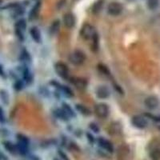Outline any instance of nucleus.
I'll list each match as a JSON object with an SVG mask.
<instances>
[{
	"mask_svg": "<svg viewBox=\"0 0 160 160\" xmlns=\"http://www.w3.org/2000/svg\"><path fill=\"white\" fill-rule=\"evenodd\" d=\"M70 61L74 65H81L86 60V55L82 51L76 50L72 52L70 55Z\"/></svg>",
	"mask_w": 160,
	"mask_h": 160,
	"instance_id": "1",
	"label": "nucleus"
},
{
	"mask_svg": "<svg viewBox=\"0 0 160 160\" xmlns=\"http://www.w3.org/2000/svg\"><path fill=\"white\" fill-rule=\"evenodd\" d=\"M96 34L95 28H93L91 24H85L81 29V36L84 39H91Z\"/></svg>",
	"mask_w": 160,
	"mask_h": 160,
	"instance_id": "2",
	"label": "nucleus"
},
{
	"mask_svg": "<svg viewBox=\"0 0 160 160\" xmlns=\"http://www.w3.org/2000/svg\"><path fill=\"white\" fill-rule=\"evenodd\" d=\"M95 114L99 118H107L109 115V108L105 103H98L95 106Z\"/></svg>",
	"mask_w": 160,
	"mask_h": 160,
	"instance_id": "3",
	"label": "nucleus"
},
{
	"mask_svg": "<svg viewBox=\"0 0 160 160\" xmlns=\"http://www.w3.org/2000/svg\"><path fill=\"white\" fill-rule=\"evenodd\" d=\"M122 9L123 8H122V4L117 2H113L108 5V12L109 15H112V16H117L122 13Z\"/></svg>",
	"mask_w": 160,
	"mask_h": 160,
	"instance_id": "4",
	"label": "nucleus"
},
{
	"mask_svg": "<svg viewBox=\"0 0 160 160\" xmlns=\"http://www.w3.org/2000/svg\"><path fill=\"white\" fill-rule=\"evenodd\" d=\"M55 70L57 75L62 78H67L69 74V70L68 67L63 62H57L55 66Z\"/></svg>",
	"mask_w": 160,
	"mask_h": 160,
	"instance_id": "5",
	"label": "nucleus"
},
{
	"mask_svg": "<svg viewBox=\"0 0 160 160\" xmlns=\"http://www.w3.org/2000/svg\"><path fill=\"white\" fill-rule=\"evenodd\" d=\"M132 124L137 128H144L148 126V121L141 115H135L132 118Z\"/></svg>",
	"mask_w": 160,
	"mask_h": 160,
	"instance_id": "6",
	"label": "nucleus"
},
{
	"mask_svg": "<svg viewBox=\"0 0 160 160\" xmlns=\"http://www.w3.org/2000/svg\"><path fill=\"white\" fill-rule=\"evenodd\" d=\"M27 28V22L24 19H19L15 24V31L20 39L23 38V32Z\"/></svg>",
	"mask_w": 160,
	"mask_h": 160,
	"instance_id": "7",
	"label": "nucleus"
},
{
	"mask_svg": "<svg viewBox=\"0 0 160 160\" xmlns=\"http://www.w3.org/2000/svg\"><path fill=\"white\" fill-rule=\"evenodd\" d=\"M144 103L148 109L154 110L158 108V105H159V100L156 96L151 95V96H149L146 98Z\"/></svg>",
	"mask_w": 160,
	"mask_h": 160,
	"instance_id": "8",
	"label": "nucleus"
},
{
	"mask_svg": "<svg viewBox=\"0 0 160 160\" xmlns=\"http://www.w3.org/2000/svg\"><path fill=\"white\" fill-rule=\"evenodd\" d=\"M111 95V91L109 88H107L106 86H101L96 90V95L99 98H108Z\"/></svg>",
	"mask_w": 160,
	"mask_h": 160,
	"instance_id": "9",
	"label": "nucleus"
},
{
	"mask_svg": "<svg viewBox=\"0 0 160 160\" xmlns=\"http://www.w3.org/2000/svg\"><path fill=\"white\" fill-rule=\"evenodd\" d=\"M63 22L65 26L68 28H72L75 24V16L71 13H68L64 15Z\"/></svg>",
	"mask_w": 160,
	"mask_h": 160,
	"instance_id": "10",
	"label": "nucleus"
},
{
	"mask_svg": "<svg viewBox=\"0 0 160 160\" xmlns=\"http://www.w3.org/2000/svg\"><path fill=\"white\" fill-rule=\"evenodd\" d=\"M98 144H99L101 147H102L103 149L107 150L108 151H109L110 153H112L114 151V147L111 144V142L110 141H108V139H105L103 138H99L98 139Z\"/></svg>",
	"mask_w": 160,
	"mask_h": 160,
	"instance_id": "11",
	"label": "nucleus"
},
{
	"mask_svg": "<svg viewBox=\"0 0 160 160\" xmlns=\"http://www.w3.org/2000/svg\"><path fill=\"white\" fill-rule=\"evenodd\" d=\"M30 34L31 37L36 42H39L41 41V33L40 31L36 28V27H33L30 30Z\"/></svg>",
	"mask_w": 160,
	"mask_h": 160,
	"instance_id": "12",
	"label": "nucleus"
},
{
	"mask_svg": "<svg viewBox=\"0 0 160 160\" xmlns=\"http://www.w3.org/2000/svg\"><path fill=\"white\" fill-rule=\"evenodd\" d=\"M3 146L5 149L8 152L11 153V154H15V153L18 152V151H17V146L12 143L11 142H10V141H5V142H3Z\"/></svg>",
	"mask_w": 160,
	"mask_h": 160,
	"instance_id": "13",
	"label": "nucleus"
},
{
	"mask_svg": "<svg viewBox=\"0 0 160 160\" xmlns=\"http://www.w3.org/2000/svg\"><path fill=\"white\" fill-rule=\"evenodd\" d=\"M55 114H56V115L58 117V118L63 120L69 119V118L71 117L69 114H68V113L63 108H62V109L57 110V111H55Z\"/></svg>",
	"mask_w": 160,
	"mask_h": 160,
	"instance_id": "14",
	"label": "nucleus"
},
{
	"mask_svg": "<svg viewBox=\"0 0 160 160\" xmlns=\"http://www.w3.org/2000/svg\"><path fill=\"white\" fill-rule=\"evenodd\" d=\"M74 84L76 86V88H78V89H84V88L87 87V82L85 80L82 79V78H75L74 79Z\"/></svg>",
	"mask_w": 160,
	"mask_h": 160,
	"instance_id": "15",
	"label": "nucleus"
},
{
	"mask_svg": "<svg viewBox=\"0 0 160 160\" xmlns=\"http://www.w3.org/2000/svg\"><path fill=\"white\" fill-rule=\"evenodd\" d=\"M150 157L151 160H160V149L155 148L153 149L150 153Z\"/></svg>",
	"mask_w": 160,
	"mask_h": 160,
	"instance_id": "16",
	"label": "nucleus"
},
{
	"mask_svg": "<svg viewBox=\"0 0 160 160\" xmlns=\"http://www.w3.org/2000/svg\"><path fill=\"white\" fill-rule=\"evenodd\" d=\"M39 8H40V2H38V3H36L35 5V7L32 8V10L31 11V13H30V18L31 19H32V18H35L37 15V14H38V11H39Z\"/></svg>",
	"mask_w": 160,
	"mask_h": 160,
	"instance_id": "17",
	"label": "nucleus"
},
{
	"mask_svg": "<svg viewBox=\"0 0 160 160\" xmlns=\"http://www.w3.org/2000/svg\"><path fill=\"white\" fill-rule=\"evenodd\" d=\"M0 98L2 100V102L5 104H8L9 102V95L8 93L4 90L0 91Z\"/></svg>",
	"mask_w": 160,
	"mask_h": 160,
	"instance_id": "18",
	"label": "nucleus"
},
{
	"mask_svg": "<svg viewBox=\"0 0 160 160\" xmlns=\"http://www.w3.org/2000/svg\"><path fill=\"white\" fill-rule=\"evenodd\" d=\"M76 109L79 111L81 114L85 115H90V111L88 108H86L85 106L80 105V104H77L76 105Z\"/></svg>",
	"mask_w": 160,
	"mask_h": 160,
	"instance_id": "19",
	"label": "nucleus"
},
{
	"mask_svg": "<svg viewBox=\"0 0 160 160\" xmlns=\"http://www.w3.org/2000/svg\"><path fill=\"white\" fill-rule=\"evenodd\" d=\"M159 5V0H148V6L151 10H155Z\"/></svg>",
	"mask_w": 160,
	"mask_h": 160,
	"instance_id": "20",
	"label": "nucleus"
},
{
	"mask_svg": "<svg viewBox=\"0 0 160 160\" xmlns=\"http://www.w3.org/2000/svg\"><path fill=\"white\" fill-rule=\"evenodd\" d=\"M59 28H60V22L58 21V20H55L51 27V32L52 33V34H55V33H57L58 31Z\"/></svg>",
	"mask_w": 160,
	"mask_h": 160,
	"instance_id": "21",
	"label": "nucleus"
},
{
	"mask_svg": "<svg viewBox=\"0 0 160 160\" xmlns=\"http://www.w3.org/2000/svg\"><path fill=\"white\" fill-rule=\"evenodd\" d=\"M18 143H21L22 145L28 146L29 145V139H28L25 135H18Z\"/></svg>",
	"mask_w": 160,
	"mask_h": 160,
	"instance_id": "22",
	"label": "nucleus"
},
{
	"mask_svg": "<svg viewBox=\"0 0 160 160\" xmlns=\"http://www.w3.org/2000/svg\"><path fill=\"white\" fill-rule=\"evenodd\" d=\"M92 40H93V46H92V48L94 51H97V49H98V35L97 34H95V35H94V37L92 38Z\"/></svg>",
	"mask_w": 160,
	"mask_h": 160,
	"instance_id": "23",
	"label": "nucleus"
},
{
	"mask_svg": "<svg viewBox=\"0 0 160 160\" xmlns=\"http://www.w3.org/2000/svg\"><path fill=\"white\" fill-rule=\"evenodd\" d=\"M102 0H99L98 2H95V4L94 5V8H93V11L94 12H98V11H100V9L102 8Z\"/></svg>",
	"mask_w": 160,
	"mask_h": 160,
	"instance_id": "24",
	"label": "nucleus"
},
{
	"mask_svg": "<svg viewBox=\"0 0 160 160\" xmlns=\"http://www.w3.org/2000/svg\"><path fill=\"white\" fill-rule=\"evenodd\" d=\"M23 78L28 82H31V74H30V72L28 71V70H25V71H23Z\"/></svg>",
	"mask_w": 160,
	"mask_h": 160,
	"instance_id": "25",
	"label": "nucleus"
},
{
	"mask_svg": "<svg viewBox=\"0 0 160 160\" xmlns=\"http://www.w3.org/2000/svg\"><path fill=\"white\" fill-rule=\"evenodd\" d=\"M90 128H91V130H92V131L95 133H98V131H99V128H98V126L97 125L96 123H94V122L90 123Z\"/></svg>",
	"mask_w": 160,
	"mask_h": 160,
	"instance_id": "26",
	"label": "nucleus"
},
{
	"mask_svg": "<svg viewBox=\"0 0 160 160\" xmlns=\"http://www.w3.org/2000/svg\"><path fill=\"white\" fill-rule=\"evenodd\" d=\"M63 109L65 110L70 115V116H73L74 115V113H73L72 109L69 107V105H67V104H64V107H63Z\"/></svg>",
	"mask_w": 160,
	"mask_h": 160,
	"instance_id": "27",
	"label": "nucleus"
},
{
	"mask_svg": "<svg viewBox=\"0 0 160 160\" xmlns=\"http://www.w3.org/2000/svg\"><path fill=\"white\" fill-rule=\"evenodd\" d=\"M5 114L2 110V108H0V122H5Z\"/></svg>",
	"mask_w": 160,
	"mask_h": 160,
	"instance_id": "28",
	"label": "nucleus"
},
{
	"mask_svg": "<svg viewBox=\"0 0 160 160\" xmlns=\"http://www.w3.org/2000/svg\"><path fill=\"white\" fill-rule=\"evenodd\" d=\"M99 69L102 71V72H103L105 75H109V71H108L107 67L103 65H99Z\"/></svg>",
	"mask_w": 160,
	"mask_h": 160,
	"instance_id": "29",
	"label": "nucleus"
},
{
	"mask_svg": "<svg viewBox=\"0 0 160 160\" xmlns=\"http://www.w3.org/2000/svg\"><path fill=\"white\" fill-rule=\"evenodd\" d=\"M58 155H60V156L62 157V158L63 160H69V158H68V156H67V155H66L65 153H63L62 151H58Z\"/></svg>",
	"mask_w": 160,
	"mask_h": 160,
	"instance_id": "30",
	"label": "nucleus"
},
{
	"mask_svg": "<svg viewBox=\"0 0 160 160\" xmlns=\"http://www.w3.org/2000/svg\"><path fill=\"white\" fill-rule=\"evenodd\" d=\"M0 160H9L7 155H4L3 153L0 151Z\"/></svg>",
	"mask_w": 160,
	"mask_h": 160,
	"instance_id": "31",
	"label": "nucleus"
},
{
	"mask_svg": "<svg viewBox=\"0 0 160 160\" xmlns=\"http://www.w3.org/2000/svg\"><path fill=\"white\" fill-rule=\"evenodd\" d=\"M87 137H88V140H89L91 142H95V138H93V136L91 135V134H90V133H88V134H87Z\"/></svg>",
	"mask_w": 160,
	"mask_h": 160,
	"instance_id": "32",
	"label": "nucleus"
},
{
	"mask_svg": "<svg viewBox=\"0 0 160 160\" xmlns=\"http://www.w3.org/2000/svg\"><path fill=\"white\" fill-rule=\"evenodd\" d=\"M22 88V83L21 82H19V81H18V82H16V84H15V88H16V89H18V90H19V89H21V88Z\"/></svg>",
	"mask_w": 160,
	"mask_h": 160,
	"instance_id": "33",
	"label": "nucleus"
},
{
	"mask_svg": "<svg viewBox=\"0 0 160 160\" xmlns=\"http://www.w3.org/2000/svg\"><path fill=\"white\" fill-rule=\"evenodd\" d=\"M2 2H3V0H0V4H2Z\"/></svg>",
	"mask_w": 160,
	"mask_h": 160,
	"instance_id": "34",
	"label": "nucleus"
},
{
	"mask_svg": "<svg viewBox=\"0 0 160 160\" xmlns=\"http://www.w3.org/2000/svg\"><path fill=\"white\" fill-rule=\"evenodd\" d=\"M54 160H59V159H58V158H55V159Z\"/></svg>",
	"mask_w": 160,
	"mask_h": 160,
	"instance_id": "35",
	"label": "nucleus"
}]
</instances>
